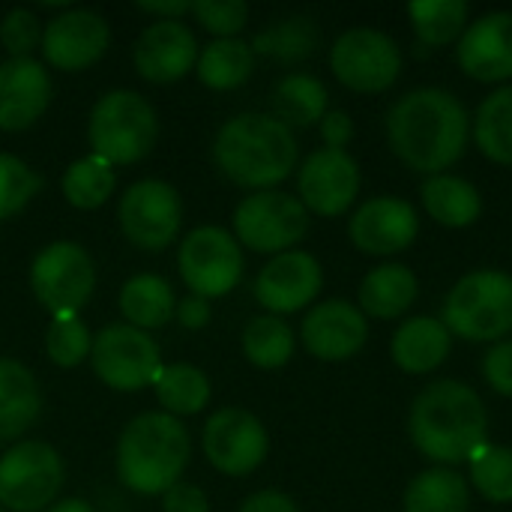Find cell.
<instances>
[{"label": "cell", "instance_id": "cell-29", "mask_svg": "<svg viewBox=\"0 0 512 512\" xmlns=\"http://www.w3.org/2000/svg\"><path fill=\"white\" fill-rule=\"evenodd\" d=\"M255 51L246 39H210L195 60V75L207 90L228 93L243 87L255 72Z\"/></svg>", "mask_w": 512, "mask_h": 512}, {"label": "cell", "instance_id": "cell-19", "mask_svg": "<svg viewBox=\"0 0 512 512\" xmlns=\"http://www.w3.org/2000/svg\"><path fill=\"white\" fill-rule=\"evenodd\" d=\"M300 345L321 363H348L369 342V318L357 303L330 297L315 303L300 321Z\"/></svg>", "mask_w": 512, "mask_h": 512}, {"label": "cell", "instance_id": "cell-34", "mask_svg": "<svg viewBox=\"0 0 512 512\" xmlns=\"http://www.w3.org/2000/svg\"><path fill=\"white\" fill-rule=\"evenodd\" d=\"M240 348H243V357L255 369L276 372V369H285L294 360L297 333H294V327L285 318H276V315H267L264 312V315H255L243 327Z\"/></svg>", "mask_w": 512, "mask_h": 512}, {"label": "cell", "instance_id": "cell-38", "mask_svg": "<svg viewBox=\"0 0 512 512\" xmlns=\"http://www.w3.org/2000/svg\"><path fill=\"white\" fill-rule=\"evenodd\" d=\"M93 351V333L78 315H60L51 318L45 327V354L57 369H75L84 360H90Z\"/></svg>", "mask_w": 512, "mask_h": 512}, {"label": "cell", "instance_id": "cell-9", "mask_svg": "<svg viewBox=\"0 0 512 512\" xmlns=\"http://www.w3.org/2000/svg\"><path fill=\"white\" fill-rule=\"evenodd\" d=\"M66 468L60 453L36 438L0 453V507L6 512H45L60 495Z\"/></svg>", "mask_w": 512, "mask_h": 512}, {"label": "cell", "instance_id": "cell-16", "mask_svg": "<svg viewBox=\"0 0 512 512\" xmlns=\"http://www.w3.org/2000/svg\"><path fill=\"white\" fill-rule=\"evenodd\" d=\"M420 237V210L399 195H375L351 210L348 240L369 258H396Z\"/></svg>", "mask_w": 512, "mask_h": 512}, {"label": "cell", "instance_id": "cell-27", "mask_svg": "<svg viewBox=\"0 0 512 512\" xmlns=\"http://www.w3.org/2000/svg\"><path fill=\"white\" fill-rule=\"evenodd\" d=\"M123 324L135 330H162L165 324L174 321L177 312V297L168 279L156 273H135L132 279L123 282L120 297H117Z\"/></svg>", "mask_w": 512, "mask_h": 512}, {"label": "cell", "instance_id": "cell-32", "mask_svg": "<svg viewBox=\"0 0 512 512\" xmlns=\"http://www.w3.org/2000/svg\"><path fill=\"white\" fill-rule=\"evenodd\" d=\"M153 393L159 408L177 420L201 414L213 399L210 378L192 363H165L153 381Z\"/></svg>", "mask_w": 512, "mask_h": 512}, {"label": "cell", "instance_id": "cell-1", "mask_svg": "<svg viewBox=\"0 0 512 512\" xmlns=\"http://www.w3.org/2000/svg\"><path fill=\"white\" fill-rule=\"evenodd\" d=\"M384 129L393 156L423 177L447 174L471 144V114L444 87H417L399 96L387 111Z\"/></svg>", "mask_w": 512, "mask_h": 512}, {"label": "cell", "instance_id": "cell-23", "mask_svg": "<svg viewBox=\"0 0 512 512\" xmlns=\"http://www.w3.org/2000/svg\"><path fill=\"white\" fill-rule=\"evenodd\" d=\"M453 354V336L435 315H408L390 336V360L405 375H432Z\"/></svg>", "mask_w": 512, "mask_h": 512}, {"label": "cell", "instance_id": "cell-35", "mask_svg": "<svg viewBox=\"0 0 512 512\" xmlns=\"http://www.w3.org/2000/svg\"><path fill=\"white\" fill-rule=\"evenodd\" d=\"M63 201L75 210H99L117 192V168L96 153L75 159L60 177Z\"/></svg>", "mask_w": 512, "mask_h": 512}, {"label": "cell", "instance_id": "cell-5", "mask_svg": "<svg viewBox=\"0 0 512 512\" xmlns=\"http://www.w3.org/2000/svg\"><path fill=\"white\" fill-rule=\"evenodd\" d=\"M453 339L474 345H495L512 336V273L471 270L453 282L441 315Z\"/></svg>", "mask_w": 512, "mask_h": 512}, {"label": "cell", "instance_id": "cell-14", "mask_svg": "<svg viewBox=\"0 0 512 512\" xmlns=\"http://www.w3.org/2000/svg\"><path fill=\"white\" fill-rule=\"evenodd\" d=\"M201 450L213 471L225 477H249L267 462L270 435L252 411L228 405L207 417Z\"/></svg>", "mask_w": 512, "mask_h": 512}, {"label": "cell", "instance_id": "cell-7", "mask_svg": "<svg viewBox=\"0 0 512 512\" xmlns=\"http://www.w3.org/2000/svg\"><path fill=\"white\" fill-rule=\"evenodd\" d=\"M309 213L297 195L282 189L249 192L231 216V234L237 243L258 255H282L300 249L309 234Z\"/></svg>", "mask_w": 512, "mask_h": 512}, {"label": "cell", "instance_id": "cell-37", "mask_svg": "<svg viewBox=\"0 0 512 512\" xmlns=\"http://www.w3.org/2000/svg\"><path fill=\"white\" fill-rule=\"evenodd\" d=\"M468 486L489 504H512V447L486 441L468 459Z\"/></svg>", "mask_w": 512, "mask_h": 512}, {"label": "cell", "instance_id": "cell-4", "mask_svg": "<svg viewBox=\"0 0 512 512\" xmlns=\"http://www.w3.org/2000/svg\"><path fill=\"white\" fill-rule=\"evenodd\" d=\"M192 459V438L183 420L165 411L132 417L114 447L117 480L135 495H165L177 486Z\"/></svg>", "mask_w": 512, "mask_h": 512}, {"label": "cell", "instance_id": "cell-10", "mask_svg": "<svg viewBox=\"0 0 512 512\" xmlns=\"http://www.w3.org/2000/svg\"><path fill=\"white\" fill-rule=\"evenodd\" d=\"M30 291L36 303L60 315H78L96 291V264L81 243L54 240L30 261Z\"/></svg>", "mask_w": 512, "mask_h": 512}, {"label": "cell", "instance_id": "cell-6", "mask_svg": "<svg viewBox=\"0 0 512 512\" xmlns=\"http://www.w3.org/2000/svg\"><path fill=\"white\" fill-rule=\"evenodd\" d=\"M159 138L156 108L129 87L102 93L87 117V144L90 153L102 156L114 168L135 165L150 156Z\"/></svg>", "mask_w": 512, "mask_h": 512}, {"label": "cell", "instance_id": "cell-48", "mask_svg": "<svg viewBox=\"0 0 512 512\" xmlns=\"http://www.w3.org/2000/svg\"><path fill=\"white\" fill-rule=\"evenodd\" d=\"M45 512H96V510H93V504H90V501H84V498H60V501H54V504H51Z\"/></svg>", "mask_w": 512, "mask_h": 512}, {"label": "cell", "instance_id": "cell-49", "mask_svg": "<svg viewBox=\"0 0 512 512\" xmlns=\"http://www.w3.org/2000/svg\"><path fill=\"white\" fill-rule=\"evenodd\" d=\"M0 512H6V510H3V507H0Z\"/></svg>", "mask_w": 512, "mask_h": 512}, {"label": "cell", "instance_id": "cell-26", "mask_svg": "<svg viewBox=\"0 0 512 512\" xmlns=\"http://www.w3.org/2000/svg\"><path fill=\"white\" fill-rule=\"evenodd\" d=\"M420 207L435 225L462 231V228L477 225V219L483 216V195L468 177L447 171V174L423 177Z\"/></svg>", "mask_w": 512, "mask_h": 512}, {"label": "cell", "instance_id": "cell-42", "mask_svg": "<svg viewBox=\"0 0 512 512\" xmlns=\"http://www.w3.org/2000/svg\"><path fill=\"white\" fill-rule=\"evenodd\" d=\"M483 381L504 399H512V336L489 345L483 354Z\"/></svg>", "mask_w": 512, "mask_h": 512}, {"label": "cell", "instance_id": "cell-28", "mask_svg": "<svg viewBox=\"0 0 512 512\" xmlns=\"http://www.w3.org/2000/svg\"><path fill=\"white\" fill-rule=\"evenodd\" d=\"M471 144L495 165L512 168V84L492 87L471 114Z\"/></svg>", "mask_w": 512, "mask_h": 512}, {"label": "cell", "instance_id": "cell-43", "mask_svg": "<svg viewBox=\"0 0 512 512\" xmlns=\"http://www.w3.org/2000/svg\"><path fill=\"white\" fill-rule=\"evenodd\" d=\"M318 132H321V141L324 147L330 150H348V144L354 141V117L342 108H330L321 123H318Z\"/></svg>", "mask_w": 512, "mask_h": 512}, {"label": "cell", "instance_id": "cell-8", "mask_svg": "<svg viewBox=\"0 0 512 512\" xmlns=\"http://www.w3.org/2000/svg\"><path fill=\"white\" fill-rule=\"evenodd\" d=\"M405 69L399 42L378 27H348L330 45V72L351 93H387Z\"/></svg>", "mask_w": 512, "mask_h": 512}, {"label": "cell", "instance_id": "cell-21", "mask_svg": "<svg viewBox=\"0 0 512 512\" xmlns=\"http://www.w3.org/2000/svg\"><path fill=\"white\" fill-rule=\"evenodd\" d=\"M198 39L186 21H150L132 48L135 72L150 84H174L195 69Z\"/></svg>", "mask_w": 512, "mask_h": 512}, {"label": "cell", "instance_id": "cell-25", "mask_svg": "<svg viewBox=\"0 0 512 512\" xmlns=\"http://www.w3.org/2000/svg\"><path fill=\"white\" fill-rule=\"evenodd\" d=\"M42 387L36 375L15 357H0V444L24 441L42 417Z\"/></svg>", "mask_w": 512, "mask_h": 512}, {"label": "cell", "instance_id": "cell-46", "mask_svg": "<svg viewBox=\"0 0 512 512\" xmlns=\"http://www.w3.org/2000/svg\"><path fill=\"white\" fill-rule=\"evenodd\" d=\"M237 512H300V507L288 492L261 489V492H252Z\"/></svg>", "mask_w": 512, "mask_h": 512}, {"label": "cell", "instance_id": "cell-15", "mask_svg": "<svg viewBox=\"0 0 512 512\" xmlns=\"http://www.w3.org/2000/svg\"><path fill=\"white\" fill-rule=\"evenodd\" d=\"M360 189L363 171L348 150L318 147L297 165V198L309 216H345L348 210H354Z\"/></svg>", "mask_w": 512, "mask_h": 512}, {"label": "cell", "instance_id": "cell-45", "mask_svg": "<svg viewBox=\"0 0 512 512\" xmlns=\"http://www.w3.org/2000/svg\"><path fill=\"white\" fill-rule=\"evenodd\" d=\"M210 318H213V312H210V300H204V297H195V294H189V297H183V300H177V312H174V321L183 327V330H204L207 324H210Z\"/></svg>", "mask_w": 512, "mask_h": 512}, {"label": "cell", "instance_id": "cell-2", "mask_svg": "<svg viewBox=\"0 0 512 512\" xmlns=\"http://www.w3.org/2000/svg\"><path fill=\"white\" fill-rule=\"evenodd\" d=\"M408 438L432 465H468V459L489 441V408L471 384L438 378L414 396Z\"/></svg>", "mask_w": 512, "mask_h": 512}, {"label": "cell", "instance_id": "cell-13", "mask_svg": "<svg viewBox=\"0 0 512 512\" xmlns=\"http://www.w3.org/2000/svg\"><path fill=\"white\" fill-rule=\"evenodd\" d=\"M120 234L144 252L168 249L183 228V201L180 192L156 177L135 180L123 189L117 204Z\"/></svg>", "mask_w": 512, "mask_h": 512}, {"label": "cell", "instance_id": "cell-22", "mask_svg": "<svg viewBox=\"0 0 512 512\" xmlns=\"http://www.w3.org/2000/svg\"><path fill=\"white\" fill-rule=\"evenodd\" d=\"M51 105V75L36 57H6L0 63V132H24Z\"/></svg>", "mask_w": 512, "mask_h": 512}, {"label": "cell", "instance_id": "cell-39", "mask_svg": "<svg viewBox=\"0 0 512 512\" xmlns=\"http://www.w3.org/2000/svg\"><path fill=\"white\" fill-rule=\"evenodd\" d=\"M42 192V174L15 153H0V222L18 216Z\"/></svg>", "mask_w": 512, "mask_h": 512}, {"label": "cell", "instance_id": "cell-31", "mask_svg": "<svg viewBox=\"0 0 512 512\" xmlns=\"http://www.w3.org/2000/svg\"><path fill=\"white\" fill-rule=\"evenodd\" d=\"M330 111V93L318 75L288 72L273 87V117L291 129H309Z\"/></svg>", "mask_w": 512, "mask_h": 512}, {"label": "cell", "instance_id": "cell-12", "mask_svg": "<svg viewBox=\"0 0 512 512\" xmlns=\"http://www.w3.org/2000/svg\"><path fill=\"white\" fill-rule=\"evenodd\" d=\"M93 375L117 393H138L153 387L162 372V351L156 339L129 324H108L93 336Z\"/></svg>", "mask_w": 512, "mask_h": 512}, {"label": "cell", "instance_id": "cell-41", "mask_svg": "<svg viewBox=\"0 0 512 512\" xmlns=\"http://www.w3.org/2000/svg\"><path fill=\"white\" fill-rule=\"evenodd\" d=\"M45 24L39 15L27 6H15L0 18V45L9 57H33V51L42 45Z\"/></svg>", "mask_w": 512, "mask_h": 512}, {"label": "cell", "instance_id": "cell-3", "mask_svg": "<svg viewBox=\"0 0 512 512\" xmlns=\"http://www.w3.org/2000/svg\"><path fill=\"white\" fill-rule=\"evenodd\" d=\"M213 162L240 189H279L300 165V144L291 126L264 111L228 117L213 138Z\"/></svg>", "mask_w": 512, "mask_h": 512}, {"label": "cell", "instance_id": "cell-24", "mask_svg": "<svg viewBox=\"0 0 512 512\" xmlns=\"http://www.w3.org/2000/svg\"><path fill=\"white\" fill-rule=\"evenodd\" d=\"M420 300V276L399 261L375 264L360 288H357V306L366 318L375 321H405L408 312Z\"/></svg>", "mask_w": 512, "mask_h": 512}, {"label": "cell", "instance_id": "cell-20", "mask_svg": "<svg viewBox=\"0 0 512 512\" xmlns=\"http://www.w3.org/2000/svg\"><path fill=\"white\" fill-rule=\"evenodd\" d=\"M459 69L480 84H512V9H495L471 18L456 42Z\"/></svg>", "mask_w": 512, "mask_h": 512}, {"label": "cell", "instance_id": "cell-44", "mask_svg": "<svg viewBox=\"0 0 512 512\" xmlns=\"http://www.w3.org/2000/svg\"><path fill=\"white\" fill-rule=\"evenodd\" d=\"M162 512H210V498L195 483H177L162 495Z\"/></svg>", "mask_w": 512, "mask_h": 512}, {"label": "cell", "instance_id": "cell-17", "mask_svg": "<svg viewBox=\"0 0 512 512\" xmlns=\"http://www.w3.org/2000/svg\"><path fill=\"white\" fill-rule=\"evenodd\" d=\"M111 45V27L96 9L63 6L42 30V63L57 72H84L96 66Z\"/></svg>", "mask_w": 512, "mask_h": 512}, {"label": "cell", "instance_id": "cell-11", "mask_svg": "<svg viewBox=\"0 0 512 512\" xmlns=\"http://www.w3.org/2000/svg\"><path fill=\"white\" fill-rule=\"evenodd\" d=\"M177 270L189 294L204 300L228 297L246 270L243 246L228 228L198 225L177 246Z\"/></svg>", "mask_w": 512, "mask_h": 512}, {"label": "cell", "instance_id": "cell-36", "mask_svg": "<svg viewBox=\"0 0 512 512\" xmlns=\"http://www.w3.org/2000/svg\"><path fill=\"white\" fill-rule=\"evenodd\" d=\"M255 57H270L279 63L306 60L318 45V24L309 15H285L270 21L252 42Z\"/></svg>", "mask_w": 512, "mask_h": 512}, {"label": "cell", "instance_id": "cell-18", "mask_svg": "<svg viewBox=\"0 0 512 512\" xmlns=\"http://www.w3.org/2000/svg\"><path fill=\"white\" fill-rule=\"evenodd\" d=\"M324 288V267L306 249L273 255L255 276L252 294L267 315L288 318L309 312Z\"/></svg>", "mask_w": 512, "mask_h": 512}, {"label": "cell", "instance_id": "cell-47", "mask_svg": "<svg viewBox=\"0 0 512 512\" xmlns=\"http://www.w3.org/2000/svg\"><path fill=\"white\" fill-rule=\"evenodd\" d=\"M138 12L150 15L153 21H183L192 9L189 0H141L135 3Z\"/></svg>", "mask_w": 512, "mask_h": 512}, {"label": "cell", "instance_id": "cell-33", "mask_svg": "<svg viewBox=\"0 0 512 512\" xmlns=\"http://www.w3.org/2000/svg\"><path fill=\"white\" fill-rule=\"evenodd\" d=\"M408 24L420 45L447 48V45H456L462 33L468 30L471 3L468 0H411Z\"/></svg>", "mask_w": 512, "mask_h": 512}, {"label": "cell", "instance_id": "cell-40", "mask_svg": "<svg viewBox=\"0 0 512 512\" xmlns=\"http://www.w3.org/2000/svg\"><path fill=\"white\" fill-rule=\"evenodd\" d=\"M189 15L213 39H237L243 27L249 24V3L246 0H192Z\"/></svg>", "mask_w": 512, "mask_h": 512}, {"label": "cell", "instance_id": "cell-30", "mask_svg": "<svg viewBox=\"0 0 512 512\" xmlns=\"http://www.w3.org/2000/svg\"><path fill=\"white\" fill-rule=\"evenodd\" d=\"M405 512H468L471 510V486L465 474L456 468L432 465L411 477L402 495Z\"/></svg>", "mask_w": 512, "mask_h": 512}]
</instances>
